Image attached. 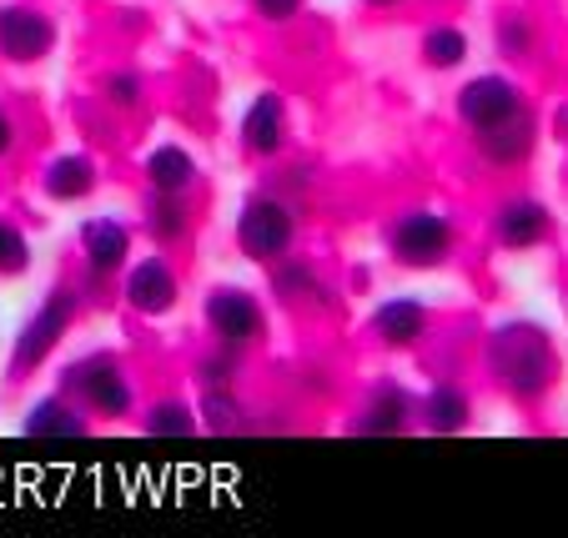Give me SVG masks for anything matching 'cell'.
Returning <instances> with one entry per match:
<instances>
[{
  "mask_svg": "<svg viewBox=\"0 0 568 538\" xmlns=\"http://www.w3.org/2000/svg\"><path fill=\"white\" fill-rule=\"evenodd\" d=\"M146 433L151 438H192V433H202V418H196L192 403H156V408L146 413Z\"/></svg>",
  "mask_w": 568,
  "mask_h": 538,
  "instance_id": "cell-25",
  "label": "cell"
},
{
  "mask_svg": "<svg viewBox=\"0 0 568 538\" xmlns=\"http://www.w3.org/2000/svg\"><path fill=\"white\" fill-rule=\"evenodd\" d=\"M141 176H146L151 192H172V196H186L196 182H202V166L196 156L182 146V141H156L141 162Z\"/></svg>",
  "mask_w": 568,
  "mask_h": 538,
  "instance_id": "cell-17",
  "label": "cell"
},
{
  "mask_svg": "<svg viewBox=\"0 0 568 538\" xmlns=\"http://www.w3.org/2000/svg\"><path fill=\"white\" fill-rule=\"evenodd\" d=\"M75 313H81V292L75 287H51L41 297V307L31 313V323L21 327L11 353V383H26L31 373H41V363H51V353L65 343V333L75 327Z\"/></svg>",
  "mask_w": 568,
  "mask_h": 538,
  "instance_id": "cell-4",
  "label": "cell"
},
{
  "mask_svg": "<svg viewBox=\"0 0 568 538\" xmlns=\"http://www.w3.org/2000/svg\"><path fill=\"white\" fill-rule=\"evenodd\" d=\"M81 267L91 282H116L131 262V226L121 216H87L81 222Z\"/></svg>",
  "mask_w": 568,
  "mask_h": 538,
  "instance_id": "cell-8",
  "label": "cell"
},
{
  "mask_svg": "<svg viewBox=\"0 0 568 538\" xmlns=\"http://www.w3.org/2000/svg\"><path fill=\"white\" fill-rule=\"evenodd\" d=\"M463 61H468V35L458 26H433L423 35V65L428 71H458Z\"/></svg>",
  "mask_w": 568,
  "mask_h": 538,
  "instance_id": "cell-22",
  "label": "cell"
},
{
  "mask_svg": "<svg viewBox=\"0 0 568 538\" xmlns=\"http://www.w3.org/2000/svg\"><path fill=\"white\" fill-rule=\"evenodd\" d=\"M387 257L408 272H438L458 252V226L438 206H408L387 222Z\"/></svg>",
  "mask_w": 568,
  "mask_h": 538,
  "instance_id": "cell-2",
  "label": "cell"
},
{
  "mask_svg": "<svg viewBox=\"0 0 568 538\" xmlns=\"http://www.w3.org/2000/svg\"><path fill=\"white\" fill-rule=\"evenodd\" d=\"M252 6H257L262 21H292L302 11V0H252Z\"/></svg>",
  "mask_w": 568,
  "mask_h": 538,
  "instance_id": "cell-28",
  "label": "cell"
},
{
  "mask_svg": "<svg viewBox=\"0 0 568 538\" xmlns=\"http://www.w3.org/2000/svg\"><path fill=\"white\" fill-rule=\"evenodd\" d=\"M196 418H202L206 433H236L242 428V403L226 393V383H206L202 403H196Z\"/></svg>",
  "mask_w": 568,
  "mask_h": 538,
  "instance_id": "cell-23",
  "label": "cell"
},
{
  "mask_svg": "<svg viewBox=\"0 0 568 538\" xmlns=\"http://www.w3.org/2000/svg\"><path fill=\"white\" fill-rule=\"evenodd\" d=\"M413 423V398L397 383H373L357 408L353 433H367V438H393V433H408Z\"/></svg>",
  "mask_w": 568,
  "mask_h": 538,
  "instance_id": "cell-16",
  "label": "cell"
},
{
  "mask_svg": "<svg viewBox=\"0 0 568 538\" xmlns=\"http://www.w3.org/2000/svg\"><path fill=\"white\" fill-rule=\"evenodd\" d=\"M363 6H397V0H363Z\"/></svg>",
  "mask_w": 568,
  "mask_h": 538,
  "instance_id": "cell-30",
  "label": "cell"
},
{
  "mask_svg": "<svg viewBox=\"0 0 568 538\" xmlns=\"http://www.w3.org/2000/svg\"><path fill=\"white\" fill-rule=\"evenodd\" d=\"M534 151H538V121L534 111H514L508 121H498V126L478 131V156L488 166H498V172H514V166L534 162Z\"/></svg>",
  "mask_w": 568,
  "mask_h": 538,
  "instance_id": "cell-14",
  "label": "cell"
},
{
  "mask_svg": "<svg viewBox=\"0 0 568 538\" xmlns=\"http://www.w3.org/2000/svg\"><path fill=\"white\" fill-rule=\"evenodd\" d=\"M36 262L31 252V237L21 232V222H11V216H0V282H16L26 277Z\"/></svg>",
  "mask_w": 568,
  "mask_h": 538,
  "instance_id": "cell-24",
  "label": "cell"
},
{
  "mask_svg": "<svg viewBox=\"0 0 568 538\" xmlns=\"http://www.w3.org/2000/svg\"><path fill=\"white\" fill-rule=\"evenodd\" d=\"M97 186H101V172H97V156H87V151H65V156H51V162H45V172H41L45 202H61V206L87 202Z\"/></svg>",
  "mask_w": 568,
  "mask_h": 538,
  "instance_id": "cell-15",
  "label": "cell"
},
{
  "mask_svg": "<svg viewBox=\"0 0 568 538\" xmlns=\"http://www.w3.org/2000/svg\"><path fill=\"white\" fill-rule=\"evenodd\" d=\"M236 136H242V151L257 156V162L282 156V146H287V101H282V91H257L252 106L242 111Z\"/></svg>",
  "mask_w": 568,
  "mask_h": 538,
  "instance_id": "cell-12",
  "label": "cell"
},
{
  "mask_svg": "<svg viewBox=\"0 0 568 538\" xmlns=\"http://www.w3.org/2000/svg\"><path fill=\"white\" fill-rule=\"evenodd\" d=\"M272 292L282 307H333V292L317 277V267L307 257H292V252L272 262Z\"/></svg>",
  "mask_w": 568,
  "mask_h": 538,
  "instance_id": "cell-18",
  "label": "cell"
},
{
  "mask_svg": "<svg viewBox=\"0 0 568 538\" xmlns=\"http://www.w3.org/2000/svg\"><path fill=\"white\" fill-rule=\"evenodd\" d=\"M494 237L508 252H534L554 237V212L538 196H508L494 212Z\"/></svg>",
  "mask_w": 568,
  "mask_h": 538,
  "instance_id": "cell-13",
  "label": "cell"
},
{
  "mask_svg": "<svg viewBox=\"0 0 568 538\" xmlns=\"http://www.w3.org/2000/svg\"><path fill=\"white\" fill-rule=\"evenodd\" d=\"M16 141H21V131H16L11 111H0V156H11V151H16Z\"/></svg>",
  "mask_w": 568,
  "mask_h": 538,
  "instance_id": "cell-29",
  "label": "cell"
},
{
  "mask_svg": "<svg viewBox=\"0 0 568 538\" xmlns=\"http://www.w3.org/2000/svg\"><path fill=\"white\" fill-rule=\"evenodd\" d=\"M483 357H488L494 383L514 403H544L548 393H554L558 373H564V357H558L548 327L524 323V317L494 327V333H488V347H483Z\"/></svg>",
  "mask_w": 568,
  "mask_h": 538,
  "instance_id": "cell-1",
  "label": "cell"
},
{
  "mask_svg": "<svg viewBox=\"0 0 568 538\" xmlns=\"http://www.w3.org/2000/svg\"><path fill=\"white\" fill-rule=\"evenodd\" d=\"M423 428L428 433H463L473 423V398L458 383H433L428 398H423Z\"/></svg>",
  "mask_w": 568,
  "mask_h": 538,
  "instance_id": "cell-20",
  "label": "cell"
},
{
  "mask_svg": "<svg viewBox=\"0 0 568 538\" xmlns=\"http://www.w3.org/2000/svg\"><path fill=\"white\" fill-rule=\"evenodd\" d=\"M433 327V313L423 297H383L373 307V317H367V333L377 337V343L387 347V353H408V347H418L423 337H428Z\"/></svg>",
  "mask_w": 568,
  "mask_h": 538,
  "instance_id": "cell-11",
  "label": "cell"
},
{
  "mask_svg": "<svg viewBox=\"0 0 568 538\" xmlns=\"http://www.w3.org/2000/svg\"><path fill=\"white\" fill-rule=\"evenodd\" d=\"M141 222H146L151 242H156L161 252L176 247V242L192 232V212H186V202L182 196H172V192H151L146 206H141Z\"/></svg>",
  "mask_w": 568,
  "mask_h": 538,
  "instance_id": "cell-21",
  "label": "cell"
},
{
  "mask_svg": "<svg viewBox=\"0 0 568 538\" xmlns=\"http://www.w3.org/2000/svg\"><path fill=\"white\" fill-rule=\"evenodd\" d=\"M26 433L31 438H87L91 423H87V408L61 393V398H41L26 413Z\"/></svg>",
  "mask_w": 568,
  "mask_h": 538,
  "instance_id": "cell-19",
  "label": "cell"
},
{
  "mask_svg": "<svg viewBox=\"0 0 568 538\" xmlns=\"http://www.w3.org/2000/svg\"><path fill=\"white\" fill-rule=\"evenodd\" d=\"M498 45H504L508 61H528V55H534V26H528L524 16H504V21H498Z\"/></svg>",
  "mask_w": 568,
  "mask_h": 538,
  "instance_id": "cell-26",
  "label": "cell"
},
{
  "mask_svg": "<svg viewBox=\"0 0 568 538\" xmlns=\"http://www.w3.org/2000/svg\"><path fill=\"white\" fill-rule=\"evenodd\" d=\"M55 51V21L36 6H0V55L11 65H36Z\"/></svg>",
  "mask_w": 568,
  "mask_h": 538,
  "instance_id": "cell-9",
  "label": "cell"
},
{
  "mask_svg": "<svg viewBox=\"0 0 568 538\" xmlns=\"http://www.w3.org/2000/svg\"><path fill=\"white\" fill-rule=\"evenodd\" d=\"M236 252L247 262H257V267H272V262H282L287 252H297V237H302V222H297V206L287 202V196H272V192H257L242 202V212H236Z\"/></svg>",
  "mask_w": 568,
  "mask_h": 538,
  "instance_id": "cell-3",
  "label": "cell"
},
{
  "mask_svg": "<svg viewBox=\"0 0 568 538\" xmlns=\"http://www.w3.org/2000/svg\"><path fill=\"white\" fill-rule=\"evenodd\" d=\"M65 393L87 408V418H131L136 408V377L111 353H91L65 367Z\"/></svg>",
  "mask_w": 568,
  "mask_h": 538,
  "instance_id": "cell-5",
  "label": "cell"
},
{
  "mask_svg": "<svg viewBox=\"0 0 568 538\" xmlns=\"http://www.w3.org/2000/svg\"><path fill=\"white\" fill-rule=\"evenodd\" d=\"M524 91L508 81V75H473L468 87L458 91V121L478 136V131L498 126V121H508L514 111H524Z\"/></svg>",
  "mask_w": 568,
  "mask_h": 538,
  "instance_id": "cell-10",
  "label": "cell"
},
{
  "mask_svg": "<svg viewBox=\"0 0 568 538\" xmlns=\"http://www.w3.org/2000/svg\"><path fill=\"white\" fill-rule=\"evenodd\" d=\"M106 101L116 111H136L141 106V81L131 71H116V75H106Z\"/></svg>",
  "mask_w": 568,
  "mask_h": 538,
  "instance_id": "cell-27",
  "label": "cell"
},
{
  "mask_svg": "<svg viewBox=\"0 0 568 538\" xmlns=\"http://www.w3.org/2000/svg\"><path fill=\"white\" fill-rule=\"evenodd\" d=\"M206 327H212L216 347H232V353H247V347L262 343L267 333V313H262L257 292L236 287V282H222V287L206 292Z\"/></svg>",
  "mask_w": 568,
  "mask_h": 538,
  "instance_id": "cell-6",
  "label": "cell"
},
{
  "mask_svg": "<svg viewBox=\"0 0 568 538\" xmlns=\"http://www.w3.org/2000/svg\"><path fill=\"white\" fill-rule=\"evenodd\" d=\"M121 302H126L136 317L156 323V317H172L182 307V277L166 257H136L126 262V277H121Z\"/></svg>",
  "mask_w": 568,
  "mask_h": 538,
  "instance_id": "cell-7",
  "label": "cell"
}]
</instances>
